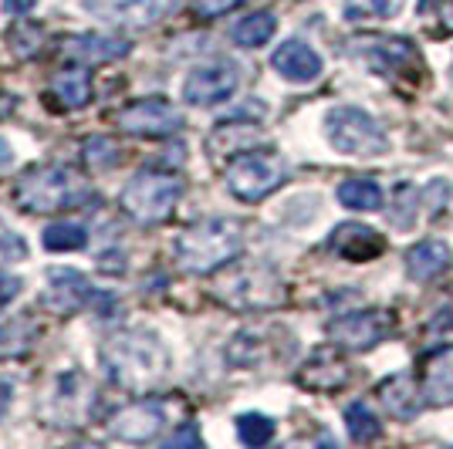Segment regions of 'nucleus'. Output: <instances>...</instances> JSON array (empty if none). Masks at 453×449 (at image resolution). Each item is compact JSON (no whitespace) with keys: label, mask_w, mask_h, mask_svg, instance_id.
Instances as JSON below:
<instances>
[{"label":"nucleus","mask_w":453,"mask_h":449,"mask_svg":"<svg viewBox=\"0 0 453 449\" xmlns=\"http://www.w3.org/2000/svg\"><path fill=\"white\" fill-rule=\"evenodd\" d=\"M105 375L126 392H150L170 372V348L152 331H119L98 348Z\"/></svg>","instance_id":"obj_1"},{"label":"nucleus","mask_w":453,"mask_h":449,"mask_svg":"<svg viewBox=\"0 0 453 449\" xmlns=\"http://www.w3.org/2000/svg\"><path fill=\"white\" fill-rule=\"evenodd\" d=\"M241 250H244V224L234 217H207L200 224L187 226L173 244L180 270L200 274V278L226 267Z\"/></svg>","instance_id":"obj_2"},{"label":"nucleus","mask_w":453,"mask_h":449,"mask_svg":"<svg viewBox=\"0 0 453 449\" xmlns=\"http://www.w3.org/2000/svg\"><path fill=\"white\" fill-rule=\"evenodd\" d=\"M11 196L24 213H58V209L81 206L92 196V189L81 179L78 169L61 166V163H44V166L24 169Z\"/></svg>","instance_id":"obj_3"},{"label":"nucleus","mask_w":453,"mask_h":449,"mask_svg":"<svg viewBox=\"0 0 453 449\" xmlns=\"http://www.w3.org/2000/svg\"><path fill=\"white\" fill-rule=\"evenodd\" d=\"M213 298L237 311H271L284 304V281L265 263H234L213 281Z\"/></svg>","instance_id":"obj_4"},{"label":"nucleus","mask_w":453,"mask_h":449,"mask_svg":"<svg viewBox=\"0 0 453 449\" xmlns=\"http://www.w3.org/2000/svg\"><path fill=\"white\" fill-rule=\"evenodd\" d=\"M183 196V179L166 169H139L119 193V209L135 224H163Z\"/></svg>","instance_id":"obj_5"},{"label":"nucleus","mask_w":453,"mask_h":449,"mask_svg":"<svg viewBox=\"0 0 453 449\" xmlns=\"http://www.w3.org/2000/svg\"><path fill=\"white\" fill-rule=\"evenodd\" d=\"M325 135L345 156H382L389 149L386 129L356 105H335L325 115Z\"/></svg>","instance_id":"obj_6"},{"label":"nucleus","mask_w":453,"mask_h":449,"mask_svg":"<svg viewBox=\"0 0 453 449\" xmlns=\"http://www.w3.org/2000/svg\"><path fill=\"white\" fill-rule=\"evenodd\" d=\"M284 176H288V166L278 152L250 149L234 156V163L226 166V189L244 203H257L281 186Z\"/></svg>","instance_id":"obj_7"},{"label":"nucleus","mask_w":453,"mask_h":449,"mask_svg":"<svg viewBox=\"0 0 453 449\" xmlns=\"http://www.w3.org/2000/svg\"><path fill=\"white\" fill-rule=\"evenodd\" d=\"M98 406V392L95 385L81 372H65L58 375L55 389L48 392L41 415L48 426H85L95 415Z\"/></svg>","instance_id":"obj_8"},{"label":"nucleus","mask_w":453,"mask_h":449,"mask_svg":"<svg viewBox=\"0 0 453 449\" xmlns=\"http://www.w3.org/2000/svg\"><path fill=\"white\" fill-rule=\"evenodd\" d=\"M115 126L129 135H142V139H163L173 132L183 129V112L166 102V98H142L126 105L122 112L115 115Z\"/></svg>","instance_id":"obj_9"},{"label":"nucleus","mask_w":453,"mask_h":449,"mask_svg":"<svg viewBox=\"0 0 453 449\" xmlns=\"http://www.w3.org/2000/svg\"><path fill=\"white\" fill-rule=\"evenodd\" d=\"M396 328V318L389 311H352V315H342L328 324V338L335 348H349V352H365L379 345L382 338Z\"/></svg>","instance_id":"obj_10"},{"label":"nucleus","mask_w":453,"mask_h":449,"mask_svg":"<svg viewBox=\"0 0 453 449\" xmlns=\"http://www.w3.org/2000/svg\"><path fill=\"white\" fill-rule=\"evenodd\" d=\"M237 88H241V68L234 61H213V65L193 68L187 75V81H183V102L207 109V105L226 102Z\"/></svg>","instance_id":"obj_11"},{"label":"nucleus","mask_w":453,"mask_h":449,"mask_svg":"<svg viewBox=\"0 0 453 449\" xmlns=\"http://www.w3.org/2000/svg\"><path fill=\"white\" fill-rule=\"evenodd\" d=\"M85 304H92V284H88V278L72 270V267H51L44 294H41V308L48 315L68 318V315H75L78 308H85Z\"/></svg>","instance_id":"obj_12"},{"label":"nucleus","mask_w":453,"mask_h":449,"mask_svg":"<svg viewBox=\"0 0 453 449\" xmlns=\"http://www.w3.org/2000/svg\"><path fill=\"white\" fill-rule=\"evenodd\" d=\"M176 7L180 0H88V11L115 27H152Z\"/></svg>","instance_id":"obj_13"},{"label":"nucleus","mask_w":453,"mask_h":449,"mask_svg":"<svg viewBox=\"0 0 453 449\" xmlns=\"http://www.w3.org/2000/svg\"><path fill=\"white\" fill-rule=\"evenodd\" d=\"M166 430V412L159 402H133V406H122L109 419V436L122 439V443H152L159 439V432Z\"/></svg>","instance_id":"obj_14"},{"label":"nucleus","mask_w":453,"mask_h":449,"mask_svg":"<svg viewBox=\"0 0 453 449\" xmlns=\"http://www.w3.org/2000/svg\"><path fill=\"white\" fill-rule=\"evenodd\" d=\"M352 51H356L376 75H396L403 68H416V65H419V55H416L413 44H410V41H396V38L356 41Z\"/></svg>","instance_id":"obj_15"},{"label":"nucleus","mask_w":453,"mask_h":449,"mask_svg":"<svg viewBox=\"0 0 453 449\" xmlns=\"http://www.w3.org/2000/svg\"><path fill=\"white\" fill-rule=\"evenodd\" d=\"M328 244H332V250L339 254L342 261H352V263L376 261L379 254L386 250L382 233L365 224H339L332 230V240Z\"/></svg>","instance_id":"obj_16"},{"label":"nucleus","mask_w":453,"mask_h":449,"mask_svg":"<svg viewBox=\"0 0 453 449\" xmlns=\"http://www.w3.org/2000/svg\"><path fill=\"white\" fill-rule=\"evenodd\" d=\"M58 51L78 65H109L115 57L129 55V41L109 34H68L58 41Z\"/></svg>","instance_id":"obj_17"},{"label":"nucleus","mask_w":453,"mask_h":449,"mask_svg":"<svg viewBox=\"0 0 453 449\" xmlns=\"http://www.w3.org/2000/svg\"><path fill=\"white\" fill-rule=\"evenodd\" d=\"M298 385L308 392H339L349 385V365L335 352H315V355L298 369Z\"/></svg>","instance_id":"obj_18"},{"label":"nucleus","mask_w":453,"mask_h":449,"mask_svg":"<svg viewBox=\"0 0 453 449\" xmlns=\"http://www.w3.org/2000/svg\"><path fill=\"white\" fill-rule=\"evenodd\" d=\"M271 65L284 81H295V85H308L321 75V55L304 41H284L271 57Z\"/></svg>","instance_id":"obj_19"},{"label":"nucleus","mask_w":453,"mask_h":449,"mask_svg":"<svg viewBox=\"0 0 453 449\" xmlns=\"http://www.w3.org/2000/svg\"><path fill=\"white\" fill-rule=\"evenodd\" d=\"M423 399L430 406H453V345L436 348L423 361Z\"/></svg>","instance_id":"obj_20"},{"label":"nucleus","mask_w":453,"mask_h":449,"mask_svg":"<svg viewBox=\"0 0 453 449\" xmlns=\"http://www.w3.org/2000/svg\"><path fill=\"white\" fill-rule=\"evenodd\" d=\"M261 142H267L261 126H254V122H224V126H217L210 132L207 149L213 156H241V152L257 149Z\"/></svg>","instance_id":"obj_21"},{"label":"nucleus","mask_w":453,"mask_h":449,"mask_svg":"<svg viewBox=\"0 0 453 449\" xmlns=\"http://www.w3.org/2000/svg\"><path fill=\"white\" fill-rule=\"evenodd\" d=\"M48 95L58 98L61 109L75 112L81 105H88L92 98V75H88V65H75V68H61L51 75V85H48Z\"/></svg>","instance_id":"obj_22"},{"label":"nucleus","mask_w":453,"mask_h":449,"mask_svg":"<svg viewBox=\"0 0 453 449\" xmlns=\"http://www.w3.org/2000/svg\"><path fill=\"white\" fill-rule=\"evenodd\" d=\"M450 267V247L440 240H423L406 254V270L413 281H434Z\"/></svg>","instance_id":"obj_23"},{"label":"nucleus","mask_w":453,"mask_h":449,"mask_svg":"<svg viewBox=\"0 0 453 449\" xmlns=\"http://www.w3.org/2000/svg\"><path fill=\"white\" fill-rule=\"evenodd\" d=\"M379 402L393 412L396 419H413L416 412H419V392L413 389V378L410 375H389L379 385Z\"/></svg>","instance_id":"obj_24"},{"label":"nucleus","mask_w":453,"mask_h":449,"mask_svg":"<svg viewBox=\"0 0 453 449\" xmlns=\"http://www.w3.org/2000/svg\"><path fill=\"white\" fill-rule=\"evenodd\" d=\"M274 31H278L274 11H257V14L241 18L234 24V41L241 48H261V44H267V41L274 38Z\"/></svg>","instance_id":"obj_25"},{"label":"nucleus","mask_w":453,"mask_h":449,"mask_svg":"<svg viewBox=\"0 0 453 449\" xmlns=\"http://www.w3.org/2000/svg\"><path fill=\"white\" fill-rule=\"evenodd\" d=\"M38 341V324L31 318H18L11 324H0V358H18L31 352V345Z\"/></svg>","instance_id":"obj_26"},{"label":"nucleus","mask_w":453,"mask_h":449,"mask_svg":"<svg viewBox=\"0 0 453 449\" xmlns=\"http://www.w3.org/2000/svg\"><path fill=\"white\" fill-rule=\"evenodd\" d=\"M339 203L349 209H382V189L376 179H345L339 186Z\"/></svg>","instance_id":"obj_27"},{"label":"nucleus","mask_w":453,"mask_h":449,"mask_svg":"<svg viewBox=\"0 0 453 449\" xmlns=\"http://www.w3.org/2000/svg\"><path fill=\"white\" fill-rule=\"evenodd\" d=\"M345 426H349V436L356 443H372V439L382 436V426H379V419L372 415V409L365 402H352L345 409Z\"/></svg>","instance_id":"obj_28"},{"label":"nucleus","mask_w":453,"mask_h":449,"mask_svg":"<svg viewBox=\"0 0 453 449\" xmlns=\"http://www.w3.org/2000/svg\"><path fill=\"white\" fill-rule=\"evenodd\" d=\"M41 240H44L48 250L65 254V250H81V247L88 244V233H85V226H78V224H51L44 230Z\"/></svg>","instance_id":"obj_29"},{"label":"nucleus","mask_w":453,"mask_h":449,"mask_svg":"<svg viewBox=\"0 0 453 449\" xmlns=\"http://www.w3.org/2000/svg\"><path fill=\"white\" fill-rule=\"evenodd\" d=\"M237 436L244 446H265L274 436V422L261 412H244V415H237Z\"/></svg>","instance_id":"obj_30"},{"label":"nucleus","mask_w":453,"mask_h":449,"mask_svg":"<svg viewBox=\"0 0 453 449\" xmlns=\"http://www.w3.org/2000/svg\"><path fill=\"white\" fill-rule=\"evenodd\" d=\"M41 41H44V31H41V24H35V20H18V24L11 27V48H14L18 57L38 55Z\"/></svg>","instance_id":"obj_31"},{"label":"nucleus","mask_w":453,"mask_h":449,"mask_svg":"<svg viewBox=\"0 0 453 449\" xmlns=\"http://www.w3.org/2000/svg\"><path fill=\"white\" fill-rule=\"evenodd\" d=\"M403 0H345V14L349 20H365V18H393L399 14Z\"/></svg>","instance_id":"obj_32"},{"label":"nucleus","mask_w":453,"mask_h":449,"mask_svg":"<svg viewBox=\"0 0 453 449\" xmlns=\"http://www.w3.org/2000/svg\"><path fill=\"white\" fill-rule=\"evenodd\" d=\"M81 149H85V159H88L92 169H112L122 159V149L115 146L112 139H88Z\"/></svg>","instance_id":"obj_33"},{"label":"nucleus","mask_w":453,"mask_h":449,"mask_svg":"<svg viewBox=\"0 0 453 449\" xmlns=\"http://www.w3.org/2000/svg\"><path fill=\"white\" fill-rule=\"evenodd\" d=\"M20 261H27V240L11 224L0 220V263H20Z\"/></svg>","instance_id":"obj_34"},{"label":"nucleus","mask_w":453,"mask_h":449,"mask_svg":"<svg viewBox=\"0 0 453 449\" xmlns=\"http://www.w3.org/2000/svg\"><path fill=\"white\" fill-rule=\"evenodd\" d=\"M241 4H247V0H196V14L200 18H220V14L241 7Z\"/></svg>","instance_id":"obj_35"},{"label":"nucleus","mask_w":453,"mask_h":449,"mask_svg":"<svg viewBox=\"0 0 453 449\" xmlns=\"http://www.w3.org/2000/svg\"><path fill=\"white\" fill-rule=\"evenodd\" d=\"M20 291H24V281H20V278H7V274H0V308H7L11 301L18 298Z\"/></svg>","instance_id":"obj_36"},{"label":"nucleus","mask_w":453,"mask_h":449,"mask_svg":"<svg viewBox=\"0 0 453 449\" xmlns=\"http://www.w3.org/2000/svg\"><path fill=\"white\" fill-rule=\"evenodd\" d=\"M170 446H200V432L193 430V426H183V430L176 432V436H173L170 439Z\"/></svg>","instance_id":"obj_37"},{"label":"nucleus","mask_w":453,"mask_h":449,"mask_svg":"<svg viewBox=\"0 0 453 449\" xmlns=\"http://www.w3.org/2000/svg\"><path fill=\"white\" fill-rule=\"evenodd\" d=\"M11 399H14V385H11L7 378H0V415L7 412V406H11Z\"/></svg>","instance_id":"obj_38"},{"label":"nucleus","mask_w":453,"mask_h":449,"mask_svg":"<svg viewBox=\"0 0 453 449\" xmlns=\"http://www.w3.org/2000/svg\"><path fill=\"white\" fill-rule=\"evenodd\" d=\"M35 4H38V0H4V7H7L11 14H27Z\"/></svg>","instance_id":"obj_39"},{"label":"nucleus","mask_w":453,"mask_h":449,"mask_svg":"<svg viewBox=\"0 0 453 449\" xmlns=\"http://www.w3.org/2000/svg\"><path fill=\"white\" fill-rule=\"evenodd\" d=\"M11 159H14V149H11V142H7V139H0V169L7 166Z\"/></svg>","instance_id":"obj_40"},{"label":"nucleus","mask_w":453,"mask_h":449,"mask_svg":"<svg viewBox=\"0 0 453 449\" xmlns=\"http://www.w3.org/2000/svg\"><path fill=\"white\" fill-rule=\"evenodd\" d=\"M443 24H447V31H453V4L443 11Z\"/></svg>","instance_id":"obj_41"}]
</instances>
